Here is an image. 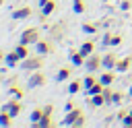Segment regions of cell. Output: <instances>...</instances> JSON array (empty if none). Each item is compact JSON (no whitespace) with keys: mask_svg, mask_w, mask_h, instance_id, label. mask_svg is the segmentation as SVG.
Masks as SVG:
<instances>
[{"mask_svg":"<svg viewBox=\"0 0 132 128\" xmlns=\"http://www.w3.org/2000/svg\"><path fill=\"white\" fill-rule=\"evenodd\" d=\"M43 64H45V56H41V54H31V56H27L25 60H21V64H19V68L21 70H25V72H33V70H39V68H43Z\"/></svg>","mask_w":132,"mask_h":128,"instance_id":"cell-1","label":"cell"},{"mask_svg":"<svg viewBox=\"0 0 132 128\" xmlns=\"http://www.w3.org/2000/svg\"><path fill=\"white\" fill-rule=\"evenodd\" d=\"M41 37H39V27H27L23 33H21V43H27V45H35L37 41H39Z\"/></svg>","mask_w":132,"mask_h":128,"instance_id":"cell-2","label":"cell"},{"mask_svg":"<svg viewBox=\"0 0 132 128\" xmlns=\"http://www.w3.org/2000/svg\"><path fill=\"white\" fill-rule=\"evenodd\" d=\"M2 109H4V111H8V114H10L12 118H16V116H19V114L23 111V101L14 97V99H10V101H6V103L2 105Z\"/></svg>","mask_w":132,"mask_h":128,"instance_id":"cell-3","label":"cell"},{"mask_svg":"<svg viewBox=\"0 0 132 128\" xmlns=\"http://www.w3.org/2000/svg\"><path fill=\"white\" fill-rule=\"evenodd\" d=\"M103 64V56H99V54H91V56H87V60H85V68L89 70V72H95V70H99V66Z\"/></svg>","mask_w":132,"mask_h":128,"instance_id":"cell-4","label":"cell"},{"mask_svg":"<svg viewBox=\"0 0 132 128\" xmlns=\"http://www.w3.org/2000/svg\"><path fill=\"white\" fill-rule=\"evenodd\" d=\"M45 83H47V76H45L41 70H33V72H31V76H29V87H31V89L43 87Z\"/></svg>","mask_w":132,"mask_h":128,"instance_id":"cell-5","label":"cell"},{"mask_svg":"<svg viewBox=\"0 0 132 128\" xmlns=\"http://www.w3.org/2000/svg\"><path fill=\"white\" fill-rule=\"evenodd\" d=\"M33 50H35L37 54H41V56H47V54L54 52V43H52L50 39H39V41L33 45Z\"/></svg>","mask_w":132,"mask_h":128,"instance_id":"cell-6","label":"cell"},{"mask_svg":"<svg viewBox=\"0 0 132 128\" xmlns=\"http://www.w3.org/2000/svg\"><path fill=\"white\" fill-rule=\"evenodd\" d=\"M118 56H116V52H107V54H103V64H101V68H105V70H116V64H118Z\"/></svg>","mask_w":132,"mask_h":128,"instance_id":"cell-7","label":"cell"},{"mask_svg":"<svg viewBox=\"0 0 132 128\" xmlns=\"http://www.w3.org/2000/svg\"><path fill=\"white\" fill-rule=\"evenodd\" d=\"M80 114H85V111H82V107H74V109L66 111V116H64V120L60 122V126H72V124H74V120H76Z\"/></svg>","mask_w":132,"mask_h":128,"instance_id":"cell-8","label":"cell"},{"mask_svg":"<svg viewBox=\"0 0 132 128\" xmlns=\"http://www.w3.org/2000/svg\"><path fill=\"white\" fill-rule=\"evenodd\" d=\"M4 64H6L8 68H16V66L21 64V56H19V52H16V50L8 52V54L4 56Z\"/></svg>","mask_w":132,"mask_h":128,"instance_id":"cell-9","label":"cell"},{"mask_svg":"<svg viewBox=\"0 0 132 128\" xmlns=\"http://www.w3.org/2000/svg\"><path fill=\"white\" fill-rule=\"evenodd\" d=\"M31 12H33V10H31L29 6H21V8H14V10H12V19H14V21H23V19H29Z\"/></svg>","mask_w":132,"mask_h":128,"instance_id":"cell-10","label":"cell"},{"mask_svg":"<svg viewBox=\"0 0 132 128\" xmlns=\"http://www.w3.org/2000/svg\"><path fill=\"white\" fill-rule=\"evenodd\" d=\"M52 114H54V111H45V114L41 116V120H39L37 124H31V126H37V128H52V126H54V120H52L54 116H52Z\"/></svg>","mask_w":132,"mask_h":128,"instance_id":"cell-11","label":"cell"},{"mask_svg":"<svg viewBox=\"0 0 132 128\" xmlns=\"http://www.w3.org/2000/svg\"><path fill=\"white\" fill-rule=\"evenodd\" d=\"M116 72H118V70H103V72L99 74V81H101L105 87H109V85H113V81H116Z\"/></svg>","mask_w":132,"mask_h":128,"instance_id":"cell-12","label":"cell"},{"mask_svg":"<svg viewBox=\"0 0 132 128\" xmlns=\"http://www.w3.org/2000/svg\"><path fill=\"white\" fill-rule=\"evenodd\" d=\"M132 68V56H126V58H120L118 64H116V70L118 72H128Z\"/></svg>","mask_w":132,"mask_h":128,"instance_id":"cell-13","label":"cell"},{"mask_svg":"<svg viewBox=\"0 0 132 128\" xmlns=\"http://www.w3.org/2000/svg\"><path fill=\"white\" fill-rule=\"evenodd\" d=\"M85 56H82V52L80 50H76V52H72L70 54V62H72V66H85Z\"/></svg>","mask_w":132,"mask_h":128,"instance_id":"cell-14","label":"cell"},{"mask_svg":"<svg viewBox=\"0 0 132 128\" xmlns=\"http://www.w3.org/2000/svg\"><path fill=\"white\" fill-rule=\"evenodd\" d=\"M70 74H72V68L64 66V68H60V70L56 72V81H58V83H64V81L70 78Z\"/></svg>","mask_w":132,"mask_h":128,"instance_id":"cell-15","label":"cell"},{"mask_svg":"<svg viewBox=\"0 0 132 128\" xmlns=\"http://www.w3.org/2000/svg\"><path fill=\"white\" fill-rule=\"evenodd\" d=\"M78 50H80V52H82V56L87 58V56H91V54L95 52V41H82Z\"/></svg>","mask_w":132,"mask_h":128,"instance_id":"cell-16","label":"cell"},{"mask_svg":"<svg viewBox=\"0 0 132 128\" xmlns=\"http://www.w3.org/2000/svg\"><path fill=\"white\" fill-rule=\"evenodd\" d=\"M103 89H105V85L101 83V81H97L93 87H89V89H85V93H87V97H91V95H97V93H103Z\"/></svg>","mask_w":132,"mask_h":128,"instance_id":"cell-17","label":"cell"},{"mask_svg":"<svg viewBox=\"0 0 132 128\" xmlns=\"http://www.w3.org/2000/svg\"><path fill=\"white\" fill-rule=\"evenodd\" d=\"M89 103H91L93 107H101V105H105L107 101H105L103 93H97V95H91V97H89Z\"/></svg>","mask_w":132,"mask_h":128,"instance_id":"cell-18","label":"cell"},{"mask_svg":"<svg viewBox=\"0 0 132 128\" xmlns=\"http://www.w3.org/2000/svg\"><path fill=\"white\" fill-rule=\"evenodd\" d=\"M80 89H82V81H80V78H72V81L68 83V93H70V95L78 93Z\"/></svg>","mask_w":132,"mask_h":128,"instance_id":"cell-19","label":"cell"},{"mask_svg":"<svg viewBox=\"0 0 132 128\" xmlns=\"http://www.w3.org/2000/svg\"><path fill=\"white\" fill-rule=\"evenodd\" d=\"M14 50L19 52L21 60H25L27 56H31V50H29V45H27V43H21V41H19V45H14Z\"/></svg>","mask_w":132,"mask_h":128,"instance_id":"cell-20","label":"cell"},{"mask_svg":"<svg viewBox=\"0 0 132 128\" xmlns=\"http://www.w3.org/2000/svg\"><path fill=\"white\" fill-rule=\"evenodd\" d=\"M0 126H4V128L12 126V116L8 111H4V109H0Z\"/></svg>","mask_w":132,"mask_h":128,"instance_id":"cell-21","label":"cell"},{"mask_svg":"<svg viewBox=\"0 0 132 128\" xmlns=\"http://www.w3.org/2000/svg\"><path fill=\"white\" fill-rule=\"evenodd\" d=\"M54 10H56V2H54V0H50V2H45V4L41 6V17H50Z\"/></svg>","mask_w":132,"mask_h":128,"instance_id":"cell-22","label":"cell"},{"mask_svg":"<svg viewBox=\"0 0 132 128\" xmlns=\"http://www.w3.org/2000/svg\"><path fill=\"white\" fill-rule=\"evenodd\" d=\"M8 93H10L12 97H16V99H23V95H25V91H23L19 85H8Z\"/></svg>","mask_w":132,"mask_h":128,"instance_id":"cell-23","label":"cell"},{"mask_svg":"<svg viewBox=\"0 0 132 128\" xmlns=\"http://www.w3.org/2000/svg\"><path fill=\"white\" fill-rule=\"evenodd\" d=\"M72 10H74L76 14H82V12L87 10V4H85V0H72Z\"/></svg>","mask_w":132,"mask_h":128,"instance_id":"cell-24","label":"cell"},{"mask_svg":"<svg viewBox=\"0 0 132 128\" xmlns=\"http://www.w3.org/2000/svg\"><path fill=\"white\" fill-rule=\"evenodd\" d=\"M97 81H99V78H97V76H95L93 72H91V74H87V76L82 78V89H89V87H93V85H95Z\"/></svg>","mask_w":132,"mask_h":128,"instance_id":"cell-25","label":"cell"},{"mask_svg":"<svg viewBox=\"0 0 132 128\" xmlns=\"http://www.w3.org/2000/svg\"><path fill=\"white\" fill-rule=\"evenodd\" d=\"M45 111H43V107H35L33 111H31V124H37L39 120H41V116H43Z\"/></svg>","mask_w":132,"mask_h":128,"instance_id":"cell-26","label":"cell"},{"mask_svg":"<svg viewBox=\"0 0 132 128\" xmlns=\"http://www.w3.org/2000/svg\"><path fill=\"white\" fill-rule=\"evenodd\" d=\"M120 122H122L126 128H132V107H128V114H126V116H124Z\"/></svg>","mask_w":132,"mask_h":128,"instance_id":"cell-27","label":"cell"},{"mask_svg":"<svg viewBox=\"0 0 132 128\" xmlns=\"http://www.w3.org/2000/svg\"><path fill=\"white\" fill-rule=\"evenodd\" d=\"M122 99H124V93H122V91H113V97H111V103H113V105H122V103H124Z\"/></svg>","mask_w":132,"mask_h":128,"instance_id":"cell-28","label":"cell"},{"mask_svg":"<svg viewBox=\"0 0 132 128\" xmlns=\"http://www.w3.org/2000/svg\"><path fill=\"white\" fill-rule=\"evenodd\" d=\"M82 31L89 33V35H95V33H97V27H95L93 23H82Z\"/></svg>","mask_w":132,"mask_h":128,"instance_id":"cell-29","label":"cell"},{"mask_svg":"<svg viewBox=\"0 0 132 128\" xmlns=\"http://www.w3.org/2000/svg\"><path fill=\"white\" fill-rule=\"evenodd\" d=\"M87 124V118H85V114H80L76 120H74V124H72V128H82Z\"/></svg>","mask_w":132,"mask_h":128,"instance_id":"cell-30","label":"cell"},{"mask_svg":"<svg viewBox=\"0 0 132 128\" xmlns=\"http://www.w3.org/2000/svg\"><path fill=\"white\" fill-rule=\"evenodd\" d=\"M103 97H105V101H107V103H111V97H113V89H111V85L103 89Z\"/></svg>","mask_w":132,"mask_h":128,"instance_id":"cell-31","label":"cell"},{"mask_svg":"<svg viewBox=\"0 0 132 128\" xmlns=\"http://www.w3.org/2000/svg\"><path fill=\"white\" fill-rule=\"evenodd\" d=\"M120 43H122V35H113V33H111V41H109V45L116 47V45H120Z\"/></svg>","mask_w":132,"mask_h":128,"instance_id":"cell-32","label":"cell"},{"mask_svg":"<svg viewBox=\"0 0 132 128\" xmlns=\"http://www.w3.org/2000/svg\"><path fill=\"white\" fill-rule=\"evenodd\" d=\"M120 8H122V10H130V8H132V0H122Z\"/></svg>","mask_w":132,"mask_h":128,"instance_id":"cell-33","label":"cell"},{"mask_svg":"<svg viewBox=\"0 0 132 128\" xmlns=\"http://www.w3.org/2000/svg\"><path fill=\"white\" fill-rule=\"evenodd\" d=\"M109 41H111V33H105L101 39V45H109Z\"/></svg>","mask_w":132,"mask_h":128,"instance_id":"cell-34","label":"cell"},{"mask_svg":"<svg viewBox=\"0 0 132 128\" xmlns=\"http://www.w3.org/2000/svg\"><path fill=\"white\" fill-rule=\"evenodd\" d=\"M74 107H76V105H74L72 101H66V107H64V109H66V111H70V109H74Z\"/></svg>","mask_w":132,"mask_h":128,"instance_id":"cell-35","label":"cell"},{"mask_svg":"<svg viewBox=\"0 0 132 128\" xmlns=\"http://www.w3.org/2000/svg\"><path fill=\"white\" fill-rule=\"evenodd\" d=\"M43 111H54V105H52V103H47V105H43Z\"/></svg>","mask_w":132,"mask_h":128,"instance_id":"cell-36","label":"cell"},{"mask_svg":"<svg viewBox=\"0 0 132 128\" xmlns=\"http://www.w3.org/2000/svg\"><path fill=\"white\" fill-rule=\"evenodd\" d=\"M126 114H128V109H120V111H118V118H120V120H122V118H124V116H126Z\"/></svg>","mask_w":132,"mask_h":128,"instance_id":"cell-37","label":"cell"},{"mask_svg":"<svg viewBox=\"0 0 132 128\" xmlns=\"http://www.w3.org/2000/svg\"><path fill=\"white\" fill-rule=\"evenodd\" d=\"M4 74H6V68H0V83H4Z\"/></svg>","mask_w":132,"mask_h":128,"instance_id":"cell-38","label":"cell"},{"mask_svg":"<svg viewBox=\"0 0 132 128\" xmlns=\"http://www.w3.org/2000/svg\"><path fill=\"white\" fill-rule=\"evenodd\" d=\"M4 56H6V54H4L2 50H0V62H4Z\"/></svg>","mask_w":132,"mask_h":128,"instance_id":"cell-39","label":"cell"},{"mask_svg":"<svg viewBox=\"0 0 132 128\" xmlns=\"http://www.w3.org/2000/svg\"><path fill=\"white\" fill-rule=\"evenodd\" d=\"M45 2H50V0H39V4H41V6H43V4H45Z\"/></svg>","mask_w":132,"mask_h":128,"instance_id":"cell-40","label":"cell"},{"mask_svg":"<svg viewBox=\"0 0 132 128\" xmlns=\"http://www.w3.org/2000/svg\"><path fill=\"white\" fill-rule=\"evenodd\" d=\"M130 99H132V85H130Z\"/></svg>","mask_w":132,"mask_h":128,"instance_id":"cell-41","label":"cell"},{"mask_svg":"<svg viewBox=\"0 0 132 128\" xmlns=\"http://www.w3.org/2000/svg\"><path fill=\"white\" fill-rule=\"evenodd\" d=\"M2 4H4V0H0V6H2Z\"/></svg>","mask_w":132,"mask_h":128,"instance_id":"cell-42","label":"cell"},{"mask_svg":"<svg viewBox=\"0 0 132 128\" xmlns=\"http://www.w3.org/2000/svg\"><path fill=\"white\" fill-rule=\"evenodd\" d=\"M0 85H2V83H0Z\"/></svg>","mask_w":132,"mask_h":128,"instance_id":"cell-43","label":"cell"}]
</instances>
